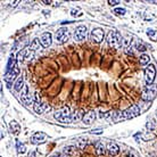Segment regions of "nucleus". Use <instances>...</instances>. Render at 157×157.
I'll list each match as a JSON object with an SVG mask.
<instances>
[{
    "instance_id": "393cba45",
    "label": "nucleus",
    "mask_w": 157,
    "mask_h": 157,
    "mask_svg": "<svg viewBox=\"0 0 157 157\" xmlns=\"http://www.w3.org/2000/svg\"><path fill=\"white\" fill-rule=\"evenodd\" d=\"M16 59L17 62H23L25 61V49H22L17 52V56H16Z\"/></svg>"
},
{
    "instance_id": "f03ea898",
    "label": "nucleus",
    "mask_w": 157,
    "mask_h": 157,
    "mask_svg": "<svg viewBox=\"0 0 157 157\" xmlns=\"http://www.w3.org/2000/svg\"><path fill=\"white\" fill-rule=\"evenodd\" d=\"M54 117L56 121H58L59 123H64V124H70L72 123V114L70 112L68 107H63L62 110L55 112Z\"/></svg>"
},
{
    "instance_id": "f8f14e48",
    "label": "nucleus",
    "mask_w": 157,
    "mask_h": 157,
    "mask_svg": "<svg viewBox=\"0 0 157 157\" xmlns=\"http://www.w3.org/2000/svg\"><path fill=\"white\" fill-rule=\"evenodd\" d=\"M19 74V70H18V67L16 66L14 68V70H11V71H9V72H6L5 73V80L8 83H10V82H13L15 80V79H17L18 77V75Z\"/></svg>"
},
{
    "instance_id": "9d476101",
    "label": "nucleus",
    "mask_w": 157,
    "mask_h": 157,
    "mask_svg": "<svg viewBox=\"0 0 157 157\" xmlns=\"http://www.w3.org/2000/svg\"><path fill=\"white\" fill-rule=\"evenodd\" d=\"M104 37H105V32L103 29L97 28V29L91 31V39H92V41H95L96 43L101 42V41L104 40Z\"/></svg>"
},
{
    "instance_id": "c9c22d12",
    "label": "nucleus",
    "mask_w": 157,
    "mask_h": 157,
    "mask_svg": "<svg viewBox=\"0 0 157 157\" xmlns=\"http://www.w3.org/2000/svg\"><path fill=\"white\" fill-rule=\"evenodd\" d=\"M150 2H154V4H157V1H150Z\"/></svg>"
},
{
    "instance_id": "7c9ffc66",
    "label": "nucleus",
    "mask_w": 157,
    "mask_h": 157,
    "mask_svg": "<svg viewBox=\"0 0 157 157\" xmlns=\"http://www.w3.org/2000/svg\"><path fill=\"white\" fill-rule=\"evenodd\" d=\"M74 149H75L74 147H66L65 149H64V152H65V155L68 156L70 154H72V152H74Z\"/></svg>"
},
{
    "instance_id": "4be33fe9",
    "label": "nucleus",
    "mask_w": 157,
    "mask_h": 157,
    "mask_svg": "<svg viewBox=\"0 0 157 157\" xmlns=\"http://www.w3.org/2000/svg\"><path fill=\"white\" fill-rule=\"evenodd\" d=\"M146 33H147L148 38L150 39V40H152V41H157V32L154 29H147Z\"/></svg>"
},
{
    "instance_id": "f704fd0d",
    "label": "nucleus",
    "mask_w": 157,
    "mask_h": 157,
    "mask_svg": "<svg viewBox=\"0 0 157 157\" xmlns=\"http://www.w3.org/2000/svg\"><path fill=\"white\" fill-rule=\"evenodd\" d=\"M77 11H79L77 9H72L71 10V15L72 16H76V15H77Z\"/></svg>"
},
{
    "instance_id": "6e6552de",
    "label": "nucleus",
    "mask_w": 157,
    "mask_h": 157,
    "mask_svg": "<svg viewBox=\"0 0 157 157\" xmlns=\"http://www.w3.org/2000/svg\"><path fill=\"white\" fill-rule=\"evenodd\" d=\"M21 99H22V101H23L25 105H28V106H30V105L34 104V100L33 98L31 97V95H30L29 92V87L24 86V88L22 89V91H21Z\"/></svg>"
},
{
    "instance_id": "4468645a",
    "label": "nucleus",
    "mask_w": 157,
    "mask_h": 157,
    "mask_svg": "<svg viewBox=\"0 0 157 157\" xmlns=\"http://www.w3.org/2000/svg\"><path fill=\"white\" fill-rule=\"evenodd\" d=\"M33 108H34V112H35L37 114L41 115L47 110H49V106H47V104H44L42 101H40V103H34Z\"/></svg>"
},
{
    "instance_id": "6ab92c4d",
    "label": "nucleus",
    "mask_w": 157,
    "mask_h": 157,
    "mask_svg": "<svg viewBox=\"0 0 157 157\" xmlns=\"http://www.w3.org/2000/svg\"><path fill=\"white\" fill-rule=\"evenodd\" d=\"M83 112L82 110H75L73 114H72V122H79V121H82L83 119Z\"/></svg>"
},
{
    "instance_id": "e433bc0d",
    "label": "nucleus",
    "mask_w": 157,
    "mask_h": 157,
    "mask_svg": "<svg viewBox=\"0 0 157 157\" xmlns=\"http://www.w3.org/2000/svg\"><path fill=\"white\" fill-rule=\"evenodd\" d=\"M156 116H157V110H156Z\"/></svg>"
},
{
    "instance_id": "72a5a7b5",
    "label": "nucleus",
    "mask_w": 157,
    "mask_h": 157,
    "mask_svg": "<svg viewBox=\"0 0 157 157\" xmlns=\"http://www.w3.org/2000/svg\"><path fill=\"white\" fill-rule=\"evenodd\" d=\"M50 157H68L67 155H64V154H56V155H52Z\"/></svg>"
},
{
    "instance_id": "20e7f679",
    "label": "nucleus",
    "mask_w": 157,
    "mask_h": 157,
    "mask_svg": "<svg viewBox=\"0 0 157 157\" xmlns=\"http://www.w3.org/2000/svg\"><path fill=\"white\" fill-rule=\"evenodd\" d=\"M155 77H156V67L152 64H149L145 70V81L147 83V86L154 84Z\"/></svg>"
},
{
    "instance_id": "b1692460",
    "label": "nucleus",
    "mask_w": 157,
    "mask_h": 157,
    "mask_svg": "<svg viewBox=\"0 0 157 157\" xmlns=\"http://www.w3.org/2000/svg\"><path fill=\"white\" fill-rule=\"evenodd\" d=\"M34 52L33 50H31L30 48H28V49H25V61H32V58L34 57Z\"/></svg>"
},
{
    "instance_id": "cd10ccee",
    "label": "nucleus",
    "mask_w": 157,
    "mask_h": 157,
    "mask_svg": "<svg viewBox=\"0 0 157 157\" xmlns=\"http://www.w3.org/2000/svg\"><path fill=\"white\" fill-rule=\"evenodd\" d=\"M131 42H132V39L131 38H124L123 41H122V46L125 48H129L131 46Z\"/></svg>"
},
{
    "instance_id": "7ed1b4c3",
    "label": "nucleus",
    "mask_w": 157,
    "mask_h": 157,
    "mask_svg": "<svg viewBox=\"0 0 157 157\" xmlns=\"http://www.w3.org/2000/svg\"><path fill=\"white\" fill-rule=\"evenodd\" d=\"M122 41H123V38L116 30H112L107 35V42L112 48H116V49L119 48L122 46Z\"/></svg>"
},
{
    "instance_id": "ddd939ff",
    "label": "nucleus",
    "mask_w": 157,
    "mask_h": 157,
    "mask_svg": "<svg viewBox=\"0 0 157 157\" xmlns=\"http://www.w3.org/2000/svg\"><path fill=\"white\" fill-rule=\"evenodd\" d=\"M96 119V113L93 110H90V112H88L84 114L83 116V119H82V122L86 124V125H91V124L95 122Z\"/></svg>"
},
{
    "instance_id": "f257e3e1",
    "label": "nucleus",
    "mask_w": 157,
    "mask_h": 157,
    "mask_svg": "<svg viewBox=\"0 0 157 157\" xmlns=\"http://www.w3.org/2000/svg\"><path fill=\"white\" fill-rule=\"evenodd\" d=\"M141 114V110L137 105H132L131 107H129L128 110L124 112H119V116H117V121L116 122H122V121H126V119H131L137 117Z\"/></svg>"
},
{
    "instance_id": "dca6fc26",
    "label": "nucleus",
    "mask_w": 157,
    "mask_h": 157,
    "mask_svg": "<svg viewBox=\"0 0 157 157\" xmlns=\"http://www.w3.org/2000/svg\"><path fill=\"white\" fill-rule=\"evenodd\" d=\"M16 66H17V59H16V57H15L14 55H10L9 59H8V63H7L6 72H9L11 71V70H14Z\"/></svg>"
},
{
    "instance_id": "a878e982",
    "label": "nucleus",
    "mask_w": 157,
    "mask_h": 157,
    "mask_svg": "<svg viewBox=\"0 0 157 157\" xmlns=\"http://www.w3.org/2000/svg\"><path fill=\"white\" fill-rule=\"evenodd\" d=\"M16 147H17V152H18V154H24V152H26V147H25L22 142L17 141V142H16Z\"/></svg>"
},
{
    "instance_id": "412c9836",
    "label": "nucleus",
    "mask_w": 157,
    "mask_h": 157,
    "mask_svg": "<svg viewBox=\"0 0 157 157\" xmlns=\"http://www.w3.org/2000/svg\"><path fill=\"white\" fill-rule=\"evenodd\" d=\"M150 62V56L147 55V54H143L141 55L140 57H139V63L141 64V65H148Z\"/></svg>"
},
{
    "instance_id": "0eeeda50",
    "label": "nucleus",
    "mask_w": 157,
    "mask_h": 157,
    "mask_svg": "<svg viewBox=\"0 0 157 157\" xmlns=\"http://www.w3.org/2000/svg\"><path fill=\"white\" fill-rule=\"evenodd\" d=\"M87 33H88V30L87 26L84 25H79L75 30H74V40L76 41H82L87 38Z\"/></svg>"
},
{
    "instance_id": "c756f323",
    "label": "nucleus",
    "mask_w": 157,
    "mask_h": 157,
    "mask_svg": "<svg viewBox=\"0 0 157 157\" xmlns=\"http://www.w3.org/2000/svg\"><path fill=\"white\" fill-rule=\"evenodd\" d=\"M114 13L116 15H121V16H123V15H125L126 10L124 9V8H115V9H114Z\"/></svg>"
},
{
    "instance_id": "2f4dec72",
    "label": "nucleus",
    "mask_w": 157,
    "mask_h": 157,
    "mask_svg": "<svg viewBox=\"0 0 157 157\" xmlns=\"http://www.w3.org/2000/svg\"><path fill=\"white\" fill-rule=\"evenodd\" d=\"M103 129H96V130H92V131H90V133L92 134H101L103 133Z\"/></svg>"
},
{
    "instance_id": "2eb2a0df",
    "label": "nucleus",
    "mask_w": 157,
    "mask_h": 157,
    "mask_svg": "<svg viewBox=\"0 0 157 157\" xmlns=\"http://www.w3.org/2000/svg\"><path fill=\"white\" fill-rule=\"evenodd\" d=\"M106 149H107L108 154H110V155H112V156H115V155H117V154H119V146H117V145H116L115 142H110L108 145H107Z\"/></svg>"
},
{
    "instance_id": "5701e85b",
    "label": "nucleus",
    "mask_w": 157,
    "mask_h": 157,
    "mask_svg": "<svg viewBox=\"0 0 157 157\" xmlns=\"http://www.w3.org/2000/svg\"><path fill=\"white\" fill-rule=\"evenodd\" d=\"M96 150H97V154H98L99 156H103L105 154V152H106V147L104 146L103 142H98L97 146H96Z\"/></svg>"
},
{
    "instance_id": "39448f33",
    "label": "nucleus",
    "mask_w": 157,
    "mask_h": 157,
    "mask_svg": "<svg viewBox=\"0 0 157 157\" xmlns=\"http://www.w3.org/2000/svg\"><path fill=\"white\" fill-rule=\"evenodd\" d=\"M157 96V86L156 84H152V86H147L146 89L142 91V99L146 101H152L156 98Z\"/></svg>"
},
{
    "instance_id": "423d86ee",
    "label": "nucleus",
    "mask_w": 157,
    "mask_h": 157,
    "mask_svg": "<svg viewBox=\"0 0 157 157\" xmlns=\"http://www.w3.org/2000/svg\"><path fill=\"white\" fill-rule=\"evenodd\" d=\"M71 37V33H70V30L65 29V28H62V29H59L56 32L55 34V40H56V42L59 43V44H62V43H65L70 39Z\"/></svg>"
},
{
    "instance_id": "9b49d317",
    "label": "nucleus",
    "mask_w": 157,
    "mask_h": 157,
    "mask_svg": "<svg viewBox=\"0 0 157 157\" xmlns=\"http://www.w3.org/2000/svg\"><path fill=\"white\" fill-rule=\"evenodd\" d=\"M39 40H40V42H41V44H42V47L48 48L52 42V35L50 32H44V33L40 37Z\"/></svg>"
},
{
    "instance_id": "1a4fd4ad",
    "label": "nucleus",
    "mask_w": 157,
    "mask_h": 157,
    "mask_svg": "<svg viewBox=\"0 0 157 157\" xmlns=\"http://www.w3.org/2000/svg\"><path fill=\"white\" fill-rule=\"evenodd\" d=\"M48 139H49V137L46 133H43V132H35L31 137V142L34 143V145H41V143L46 142Z\"/></svg>"
},
{
    "instance_id": "f3484780",
    "label": "nucleus",
    "mask_w": 157,
    "mask_h": 157,
    "mask_svg": "<svg viewBox=\"0 0 157 157\" xmlns=\"http://www.w3.org/2000/svg\"><path fill=\"white\" fill-rule=\"evenodd\" d=\"M24 80H23V76H18L17 79H16V81H15L14 83V89L16 91H18V92H21L22 91V89L24 88Z\"/></svg>"
},
{
    "instance_id": "bb28decb",
    "label": "nucleus",
    "mask_w": 157,
    "mask_h": 157,
    "mask_svg": "<svg viewBox=\"0 0 157 157\" xmlns=\"http://www.w3.org/2000/svg\"><path fill=\"white\" fill-rule=\"evenodd\" d=\"M87 140L86 139H79L77 141H76V146L79 148H84L87 146Z\"/></svg>"
},
{
    "instance_id": "473e14b6",
    "label": "nucleus",
    "mask_w": 157,
    "mask_h": 157,
    "mask_svg": "<svg viewBox=\"0 0 157 157\" xmlns=\"http://www.w3.org/2000/svg\"><path fill=\"white\" fill-rule=\"evenodd\" d=\"M119 1H117V0H110V6H115V5H117Z\"/></svg>"
},
{
    "instance_id": "aec40b11",
    "label": "nucleus",
    "mask_w": 157,
    "mask_h": 157,
    "mask_svg": "<svg viewBox=\"0 0 157 157\" xmlns=\"http://www.w3.org/2000/svg\"><path fill=\"white\" fill-rule=\"evenodd\" d=\"M41 47H42V44H41V42H40V40L39 39H34L32 42L30 43V49L31 50H33V51H37V50H39V49H41Z\"/></svg>"
},
{
    "instance_id": "a211bd4d",
    "label": "nucleus",
    "mask_w": 157,
    "mask_h": 157,
    "mask_svg": "<svg viewBox=\"0 0 157 157\" xmlns=\"http://www.w3.org/2000/svg\"><path fill=\"white\" fill-rule=\"evenodd\" d=\"M9 128H10V131L13 132V133H19L21 132V125L18 124L17 121H11L9 123Z\"/></svg>"
},
{
    "instance_id": "c85d7f7f",
    "label": "nucleus",
    "mask_w": 157,
    "mask_h": 157,
    "mask_svg": "<svg viewBox=\"0 0 157 157\" xmlns=\"http://www.w3.org/2000/svg\"><path fill=\"white\" fill-rule=\"evenodd\" d=\"M134 47H136V49H137L138 51H141V52L146 51V49H147V48H146V46H145L143 43H141V42H138L137 44H136V46H134Z\"/></svg>"
}]
</instances>
